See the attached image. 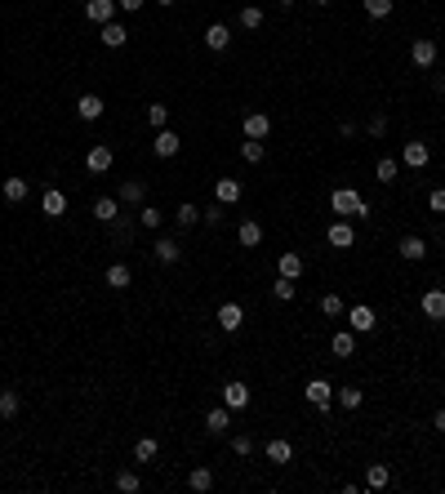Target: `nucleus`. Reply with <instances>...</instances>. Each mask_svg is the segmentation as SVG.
Wrapping results in <instances>:
<instances>
[{
	"instance_id": "obj_21",
	"label": "nucleus",
	"mask_w": 445,
	"mask_h": 494,
	"mask_svg": "<svg viewBox=\"0 0 445 494\" xmlns=\"http://www.w3.org/2000/svg\"><path fill=\"white\" fill-rule=\"evenodd\" d=\"M0 192H5L9 205H23L27 196H32V183H27V178H5V187H0Z\"/></svg>"
},
{
	"instance_id": "obj_6",
	"label": "nucleus",
	"mask_w": 445,
	"mask_h": 494,
	"mask_svg": "<svg viewBox=\"0 0 445 494\" xmlns=\"http://www.w3.org/2000/svg\"><path fill=\"white\" fill-rule=\"evenodd\" d=\"M178 147H183V138L174 134V129H156V138H151V151H156L160 160H169V156H178Z\"/></svg>"
},
{
	"instance_id": "obj_11",
	"label": "nucleus",
	"mask_w": 445,
	"mask_h": 494,
	"mask_svg": "<svg viewBox=\"0 0 445 494\" xmlns=\"http://www.w3.org/2000/svg\"><path fill=\"white\" fill-rule=\"evenodd\" d=\"M41 210H45V218H63V214H67V192H58V187H45Z\"/></svg>"
},
{
	"instance_id": "obj_42",
	"label": "nucleus",
	"mask_w": 445,
	"mask_h": 494,
	"mask_svg": "<svg viewBox=\"0 0 445 494\" xmlns=\"http://www.w3.org/2000/svg\"><path fill=\"white\" fill-rule=\"evenodd\" d=\"M107 227H111V241H116V245H129V241H134V227H129L125 218H116V223H107Z\"/></svg>"
},
{
	"instance_id": "obj_53",
	"label": "nucleus",
	"mask_w": 445,
	"mask_h": 494,
	"mask_svg": "<svg viewBox=\"0 0 445 494\" xmlns=\"http://www.w3.org/2000/svg\"><path fill=\"white\" fill-rule=\"evenodd\" d=\"M276 5H281V9H294V0H276Z\"/></svg>"
},
{
	"instance_id": "obj_46",
	"label": "nucleus",
	"mask_w": 445,
	"mask_h": 494,
	"mask_svg": "<svg viewBox=\"0 0 445 494\" xmlns=\"http://www.w3.org/2000/svg\"><path fill=\"white\" fill-rule=\"evenodd\" d=\"M223 210H227V205H219V201H214V205H205V210H201V223L219 227V223H223Z\"/></svg>"
},
{
	"instance_id": "obj_32",
	"label": "nucleus",
	"mask_w": 445,
	"mask_h": 494,
	"mask_svg": "<svg viewBox=\"0 0 445 494\" xmlns=\"http://www.w3.org/2000/svg\"><path fill=\"white\" fill-rule=\"evenodd\" d=\"M276 272H281V277H290V281H299V277H303V259H299L294 250L281 254V259H276Z\"/></svg>"
},
{
	"instance_id": "obj_8",
	"label": "nucleus",
	"mask_w": 445,
	"mask_h": 494,
	"mask_svg": "<svg viewBox=\"0 0 445 494\" xmlns=\"http://www.w3.org/2000/svg\"><path fill=\"white\" fill-rule=\"evenodd\" d=\"M241 196H245V187H241V178H219V183H214V201H219V205H236V201H241Z\"/></svg>"
},
{
	"instance_id": "obj_24",
	"label": "nucleus",
	"mask_w": 445,
	"mask_h": 494,
	"mask_svg": "<svg viewBox=\"0 0 445 494\" xmlns=\"http://www.w3.org/2000/svg\"><path fill=\"white\" fill-rule=\"evenodd\" d=\"M329 352L334 356H352L356 352V334L352 330H334V334H329Z\"/></svg>"
},
{
	"instance_id": "obj_52",
	"label": "nucleus",
	"mask_w": 445,
	"mask_h": 494,
	"mask_svg": "<svg viewBox=\"0 0 445 494\" xmlns=\"http://www.w3.org/2000/svg\"><path fill=\"white\" fill-rule=\"evenodd\" d=\"M432 89H437V94H445V76H437V80H432Z\"/></svg>"
},
{
	"instance_id": "obj_49",
	"label": "nucleus",
	"mask_w": 445,
	"mask_h": 494,
	"mask_svg": "<svg viewBox=\"0 0 445 494\" xmlns=\"http://www.w3.org/2000/svg\"><path fill=\"white\" fill-rule=\"evenodd\" d=\"M387 134V116L378 111V116H370V138H383Z\"/></svg>"
},
{
	"instance_id": "obj_7",
	"label": "nucleus",
	"mask_w": 445,
	"mask_h": 494,
	"mask_svg": "<svg viewBox=\"0 0 445 494\" xmlns=\"http://www.w3.org/2000/svg\"><path fill=\"white\" fill-rule=\"evenodd\" d=\"M241 129H245V138H268L272 134V116H268V111H250V116H245L241 120Z\"/></svg>"
},
{
	"instance_id": "obj_15",
	"label": "nucleus",
	"mask_w": 445,
	"mask_h": 494,
	"mask_svg": "<svg viewBox=\"0 0 445 494\" xmlns=\"http://www.w3.org/2000/svg\"><path fill=\"white\" fill-rule=\"evenodd\" d=\"M419 308H423V316H428V321H445V290H428L419 299Z\"/></svg>"
},
{
	"instance_id": "obj_50",
	"label": "nucleus",
	"mask_w": 445,
	"mask_h": 494,
	"mask_svg": "<svg viewBox=\"0 0 445 494\" xmlns=\"http://www.w3.org/2000/svg\"><path fill=\"white\" fill-rule=\"evenodd\" d=\"M116 5H120V9H125V14H138V9H143V5H147V0H116Z\"/></svg>"
},
{
	"instance_id": "obj_44",
	"label": "nucleus",
	"mask_w": 445,
	"mask_h": 494,
	"mask_svg": "<svg viewBox=\"0 0 445 494\" xmlns=\"http://www.w3.org/2000/svg\"><path fill=\"white\" fill-rule=\"evenodd\" d=\"M18 405H23V401H18V392H0V419H14Z\"/></svg>"
},
{
	"instance_id": "obj_54",
	"label": "nucleus",
	"mask_w": 445,
	"mask_h": 494,
	"mask_svg": "<svg viewBox=\"0 0 445 494\" xmlns=\"http://www.w3.org/2000/svg\"><path fill=\"white\" fill-rule=\"evenodd\" d=\"M156 5H165V9H169V5H178V0H156Z\"/></svg>"
},
{
	"instance_id": "obj_20",
	"label": "nucleus",
	"mask_w": 445,
	"mask_h": 494,
	"mask_svg": "<svg viewBox=\"0 0 445 494\" xmlns=\"http://www.w3.org/2000/svg\"><path fill=\"white\" fill-rule=\"evenodd\" d=\"M227 427H232V410L227 405H214L210 414H205V432H214V436H223Z\"/></svg>"
},
{
	"instance_id": "obj_47",
	"label": "nucleus",
	"mask_w": 445,
	"mask_h": 494,
	"mask_svg": "<svg viewBox=\"0 0 445 494\" xmlns=\"http://www.w3.org/2000/svg\"><path fill=\"white\" fill-rule=\"evenodd\" d=\"M365 14L370 18H387L392 14V0H365Z\"/></svg>"
},
{
	"instance_id": "obj_10",
	"label": "nucleus",
	"mask_w": 445,
	"mask_h": 494,
	"mask_svg": "<svg viewBox=\"0 0 445 494\" xmlns=\"http://www.w3.org/2000/svg\"><path fill=\"white\" fill-rule=\"evenodd\" d=\"M151 254H156V263H165V268H174V263L183 259V245H178L174 236H160V241L151 245Z\"/></svg>"
},
{
	"instance_id": "obj_3",
	"label": "nucleus",
	"mask_w": 445,
	"mask_h": 494,
	"mask_svg": "<svg viewBox=\"0 0 445 494\" xmlns=\"http://www.w3.org/2000/svg\"><path fill=\"white\" fill-rule=\"evenodd\" d=\"M111 165H116V151H111L107 142H94V147L85 151V169H89V174H107Z\"/></svg>"
},
{
	"instance_id": "obj_4",
	"label": "nucleus",
	"mask_w": 445,
	"mask_h": 494,
	"mask_svg": "<svg viewBox=\"0 0 445 494\" xmlns=\"http://www.w3.org/2000/svg\"><path fill=\"white\" fill-rule=\"evenodd\" d=\"M410 63H414V67H423V72H432V67H437V41L419 36V41L410 45Z\"/></svg>"
},
{
	"instance_id": "obj_19",
	"label": "nucleus",
	"mask_w": 445,
	"mask_h": 494,
	"mask_svg": "<svg viewBox=\"0 0 445 494\" xmlns=\"http://www.w3.org/2000/svg\"><path fill=\"white\" fill-rule=\"evenodd\" d=\"M227 45H232V32H227L223 23H210L205 27V50H214V54H223Z\"/></svg>"
},
{
	"instance_id": "obj_41",
	"label": "nucleus",
	"mask_w": 445,
	"mask_h": 494,
	"mask_svg": "<svg viewBox=\"0 0 445 494\" xmlns=\"http://www.w3.org/2000/svg\"><path fill=\"white\" fill-rule=\"evenodd\" d=\"M138 486H143V481H138V472H129V468L116 472V490H120V494H138Z\"/></svg>"
},
{
	"instance_id": "obj_29",
	"label": "nucleus",
	"mask_w": 445,
	"mask_h": 494,
	"mask_svg": "<svg viewBox=\"0 0 445 494\" xmlns=\"http://www.w3.org/2000/svg\"><path fill=\"white\" fill-rule=\"evenodd\" d=\"M120 201H125V205H143L147 201V183H143V178H129V183L120 187Z\"/></svg>"
},
{
	"instance_id": "obj_33",
	"label": "nucleus",
	"mask_w": 445,
	"mask_h": 494,
	"mask_svg": "<svg viewBox=\"0 0 445 494\" xmlns=\"http://www.w3.org/2000/svg\"><path fill=\"white\" fill-rule=\"evenodd\" d=\"M334 401L343 405V410H361L365 392H361V387H338V392H334Z\"/></svg>"
},
{
	"instance_id": "obj_9",
	"label": "nucleus",
	"mask_w": 445,
	"mask_h": 494,
	"mask_svg": "<svg viewBox=\"0 0 445 494\" xmlns=\"http://www.w3.org/2000/svg\"><path fill=\"white\" fill-rule=\"evenodd\" d=\"M303 396H307V401L316 405V410H329V401H334V387H329L325 378H312V383L303 387Z\"/></svg>"
},
{
	"instance_id": "obj_26",
	"label": "nucleus",
	"mask_w": 445,
	"mask_h": 494,
	"mask_svg": "<svg viewBox=\"0 0 445 494\" xmlns=\"http://www.w3.org/2000/svg\"><path fill=\"white\" fill-rule=\"evenodd\" d=\"M187 490H192V494H210L214 490V472L210 468H192V472H187Z\"/></svg>"
},
{
	"instance_id": "obj_28",
	"label": "nucleus",
	"mask_w": 445,
	"mask_h": 494,
	"mask_svg": "<svg viewBox=\"0 0 445 494\" xmlns=\"http://www.w3.org/2000/svg\"><path fill=\"white\" fill-rule=\"evenodd\" d=\"M387 481H392V468H387V463H370V468H365V490H383Z\"/></svg>"
},
{
	"instance_id": "obj_27",
	"label": "nucleus",
	"mask_w": 445,
	"mask_h": 494,
	"mask_svg": "<svg viewBox=\"0 0 445 494\" xmlns=\"http://www.w3.org/2000/svg\"><path fill=\"white\" fill-rule=\"evenodd\" d=\"M102 281H107L111 290H129V281H134V272H129L125 263H111V268L102 272Z\"/></svg>"
},
{
	"instance_id": "obj_22",
	"label": "nucleus",
	"mask_w": 445,
	"mask_h": 494,
	"mask_svg": "<svg viewBox=\"0 0 445 494\" xmlns=\"http://www.w3.org/2000/svg\"><path fill=\"white\" fill-rule=\"evenodd\" d=\"M98 41H102V45H107V50H120V45H125V41H129V32H125V27H120V23H116V18H111V23H102V32H98Z\"/></svg>"
},
{
	"instance_id": "obj_18",
	"label": "nucleus",
	"mask_w": 445,
	"mask_h": 494,
	"mask_svg": "<svg viewBox=\"0 0 445 494\" xmlns=\"http://www.w3.org/2000/svg\"><path fill=\"white\" fill-rule=\"evenodd\" d=\"M236 241H241L245 250H254V245H263V223H259V218H245V223L236 227Z\"/></svg>"
},
{
	"instance_id": "obj_23",
	"label": "nucleus",
	"mask_w": 445,
	"mask_h": 494,
	"mask_svg": "<svg viewBox=\"0 0 445 494\" xmlns=\"http://www.w3.org/2000/svg\"><path fill=\"white\" fill-rule=\"evenodd\" d=\"M76 116L80 120H98L102 116V98L98 94H80V98H76Z\"/></svg>"
},
{
	"instance_id": "obj_48",
	"label": "nucleus",
	"mask_w": 445,
	"mask_h": 494,
	"mask_svg": "<svg viewBox=\"0 0 445 494\" xmlns=\"http://www.w3.org/2000/svg\"><path fill=\"white\" fill-rule=\"evenodd\" d=\"M428 210L432 214H445V187H432V192H428Z\"/></svg>"
},
{
	"instance_id": "obj_34",
	"label": "nucleus",
	"mask_w": 445,
	"mask_h": 494,
	"mask_svg": "<svg viewBox=\"0 0 445 494\" xmlns=\"http://www.w3.org/2000/svg\"><path fill=\"white\" fill-rule=\"evenodd\" d=\"M160 223H165V214H160L156 205H138V227H147V232H156Z\"/></svg>"
},
{
	"instance_id": "obj_1",
	"label": "nucleus",
	"mask_w": 445,
	"mask_h": 494,
	"mask_svg": "<svg viewBox=\"0 0 445 494\" xmlns=\"http://www.w3.org/2000/svg\"><path fill=\"white\" fill-rule=\"evenodd\" d=\"M329 210L347 214V218H365L370 214V201H365L361 192H352V187H334V192H329Z\"/></svg>"
},
{
	"instance_id": "obj_5",
	"label": "nucleus",
	"mask_w": 445,
	"mask_h": 494,
	"mask_svg": "<svg viewBox=\"0 0 445 494\" xmlns=\"http://www.w3.org/2000/svg\"><path fill=\"white\" fill-rule=\"evenodd\" d=\"M250 401H254V396H250V387H245L241 378L223 383V405H227V410H250Z\"/></svg>"
},
{
	"instance_id": "obj_2",
	"label": "nucleus",
	"mask_w": 445,
	"mask_h": 494,
	"mask_svg": "<svg viewBox=\"0 0 445 494\" xmlns=\"http://www.w3.org/2000/svg\"><path fill=\"white\" fill-rule=\"evenodd\" d=\"M343 316H347V330H352V334H370V330L378 325V312L370 308V303H356V308H347Z\"/></svg>"
},
{
	"instance_id": "obj_14",
	"label": "nucleus",
	"mask_w": 445,
	"mask_h": 494,
	"mask_svg": "<svg viewBox=\"0 0 445 494\" xmlns=\"http://www.w3.org/2000/svg\"><path fill=\"white\" fill-rule=\"evenodd\" d=\"M116 0H89V5H85V18H89V23H111V18H116Z\"/></svg>"
},
{
	"instance_id": "obj_36",
	"label": "nucleus",
	"mask_w": 445,
	"mask_h": 494,
	"mask_svg": "<svg viewBox=\"0 0 445 494\" xmlns=\"http://www.w3.org/2000/svg\"><path fill=\"white\" fill-rule=\"evenodd\" d=\"M263 156H268V147H263L259 138H245V142H241V160H250V165H259Z\"/></svg>"
},
{
	"instance_id": "obj_16",
	"label": "nucleus",
	"mask_w": 445,
	"mask_h": 494,
	"mask_svg": "<svg viewBox=\"0 0 445 494\" xmlns=\"http://www.w3.org/2000/svg\"><path fill=\"white\" fill-rule=\"evenodd\" d=\"M396 250H401V259H405V263L428 259V241H423V236H401V245H396Z\"/></svg>"
},
{
	"instance_id": "obj_31",
	"label": "nucleus",
	"mask_w": 445,
	"mask_h": 494,
	"mask_svg": "<svg viewBox=\"0 0 445 494\" xmlns=\"http://www.w3.org/2000/svg\"><path fill=\"white\" fill-rule=\"evenodd\" d=\"M174 223L183 227V232H187V227H196V223H201V205L183 201V205H178V210H174Z\"/></svg>"
},
{
	"instance_id": "obj_25",
	"label": "nucleus",
	"mask_w": 445,
	"mask_h": 494,
	"mask_svg": "<svg viewBox=\"0 0 445 494\" xmlns=\"http://www.w3.org/2000/svg\"><path fill=\"white\" fill-rule=\"evenodd\" d=\"M94 218H98V223H116L120 218V201L116 196H98V201H94Z\"/></svg>"
},
{
	"instance_id": "obj_35",
	"label": "nucleus",
	"mask_w": 445,
	"mask_h": 494,
	"mask_svg": "<svg viewBox=\"0 0 445 494\" xmlns=\"http://www.w3.org/2000/svg\"><path fill=\"white\" fill-rule=\"evenodd\" d=\"M374 174H378V183H396V174H401V160H392V156H383L374 165Z\"/></svg>"
},
{
	"instance_id": "obj_37",
	"label": "nucleus",
	"mask_w": 445,
	"mask_h": 494,
	"mask_svg": "<svg viewBox=\"0 0 445 494\" xmlns=\"http://www.w3.org/2000/svg\"><path fill=\"white\" fill-rule=\"evenodd\" d=\"M156 454H160V445H156V436H143V441H138V445H134V459H138V463H151V459H156Z\"/></svg>"
},
{
	"instance_id": "obj_17",
	"label": "nucleus",
	"mask_w": 445,
	"mask_h": 494,
	"mask_svg": "<svg viewBox=\"0 0 445 494\" xmlns=\"http://www.w3.org/2000/svg\"><path fill=\"white\" fill-rule=\"evenodd\" d=\"M401 160H405V165H410V169H423V165H428V160H432L428 142H405V147H401Z\"/></svg>"
},
{
	"instance_id": "obj_12",
	"label": "nucleus",
	"mask_w": 445,
	"mask_h": 494,
	"mask_svg": "<svg viewBox=\"0 0 445 494\" xmlns=\"http://www.w3.org/2000/svg\"><path fill=\"white\" fill-rule=\"evenodd\" d=\"M219 325H223V334H236V330L245 325V308L241 303H223L219 308Z\"/></svg>"
},
{
	"instance_id": "obj_55",
	"label": "nucleus",
	"mask_w": 445,
	"mask_h": 494,
	"mask_svg": "<svg viewBox=\"0 0 445 494\" xmlns=\"http://www.w3.org/2000/svg\"><path fill=\"white\" fill-rule=\"evenodd\" d=\"M312 5H329V0H312Z\"/></svg>"
},
{
	"instance_id": "obj_38",
	"label": "nucleus",
	"mask_w": 445,
	"mask_h": 494,
	"mask_svg": "<svg viewBox=\"0 0 445 494\" xmlns=\"http://www.w3.org/2000/svg\"><path fill=\"white\" fill-rule=\"evenodd\" d=\"M321 312H325V316L334 321V316H343V312H347V303L338 299V294H321Z\"/></svg>"
},
{
	"instance_id": "obj_13",
	"label": "nucleus",
	"mask_w": 445,
	"mask_h": 494,
	"mask_svg": "<svg viewBox=\"0 0 445 494\" xmlns=\"http://www.w3.org/2000/svg\"><path fill=\"white\" fill-rule=\"evenodd\" d=\"M329 245H334V250H352V241H356V232H352V223H347V218H338V223H329Z\"/></svg>"
},
{
	"instance_id": "obj_30",
	"label": "nucleus",
	"mask_w": 445,
	"mask_h": 494,
	"mask_svg": "<svg viewBox=\"0 0 445 494\" xmlns=\"http://www.w3.org/2000/svg\"><path fill=\"white\" fill-rule=\"evenodd\" d=\"M294 459V445L285 441V436H276V441H268V463H290Z\"/></svg>"
},
{
	"instance_id": "obj_51",
	"label": "nucleus",
	"mask_w": 445,
	"mask_h": 494,
	"mask_svg": "<svg viewBox=\"0 0 445 494\" xmlns=\"http://www.w3.org/2000/svg\"><path fill=\"white\" fill-rule=\"evenodd\" d=\"M432 427H437V432H445V410H437V414H432Z\"/></svg>"
},
{
	"instance_id": "obj_45",
	"label": "nucleus",
	"mask_w": 445,
	"mask_h": 494,
	"mask_svg": "<svg viewBox=\"0 0 445 494\" xmlns=\"http://www.w3.org/2000/svg\"><path fill=\"white\" fill-rule=\"evenodd\" d=\"M232 450L241 454V459H245V454H254V436H250V432H236V436H232Z\"/></svg>"
},
{
	"instance_id": "obj_39",
	"label": "nucleus",
	"mask_w": 445,
	"mask_h": 494,
	"mask_svg": "<svg viewBox=\"0 0 445 494\" xmlns=\"http://www.w3.org/2000/svg\"><path fill=\"white\" fill-rule=\"evenodd\" d=\"M241 27H245V32H259V27H263V9L259 5H245L241 9Z\"/></svg>"
},
{
	"instance_id": "obj_43",
	"label": "nucleus",
	"mask_w": 445,
	"mask_h": 494,
	"mask_svg": "<svg viewBox=\"0 0 445 494\" xmlns=\"http://www.w3.org/2000/svg\"><path fill=\"white\" fill-rule=\"evenodd\" d=\"M294 290H299V285L290 281V277H276V285H272V294H276V303H290V299H294Z\"/></svg>"
},
{
	"instance_id": "obj_40",
	"label": "nucleus",
	"mask_w": 445,
	"mask_h": 494,
	"mask_svg": "<svg viewBox=\"0 0 445 494\" xmlns=\"http://www.w3.org/2000/svg\"><path fill=\"white\" fill-rule=\"evenodd\" d=\"M147 125L151 129H165L169 125V107H165V103H151V107H147Z\"/></svg>"
}]
</instances>
